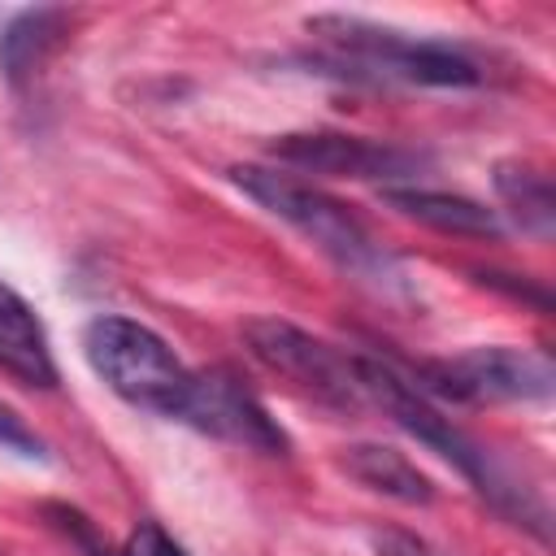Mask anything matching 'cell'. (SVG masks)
I'll list each match as a JSON object with an SVG mask.
<instances>
[{"instance_id": "6da1fadb", "label": "cell", "mask_w": 556, "mask_h": 556, "mask_svg": "<svg viewBox=\"0 0 556 556\" xmlns=\"http://www.w3.org/2000/svg\"><path fill=\"white\" fill-rule=\"evenodd\" d=\"M230 178L265 213L295 226L317 252H326L356 282L374 287L378 295H400L404 291V274H400L395 256H387L374 243V235L361 226V217L348 204H339L334 195H326L321 187H313L295 174H282V169H265V165H235Z\"/></svg>"}, {"instance_id": "7a4b0ae2", "label": "cell", "mask_w": 556, "mask_h": 556, "mask_svg": "<svg viewBox=\"0 0 556 556\" xmlns=\"http://www.w3.org/2000/svg\"><path fill=\"white\" fill-rule=\"evenodd\" d=\"M83 348H87L91 369L109 382V391H117L135 408L178 421L187 391H191V369L174 356V348L152 326L109 313L87 326Z\"/></svg>"}, {"instance_id": "3957f363", "label": "cell", "mask_w": 556, "mask_h": 556, "mask_svg": "<svg viewBox=\"0 0 556 556\" xmlns=\"http://www.w3.org/2000/svg\"><path fill=\"white\" fill-rule=\"evenodd\" d=\"M308 30L326 35L330 48L348 56V65L369 70L378 78H400V83H421V87H473L482 78V70L460 48L439 43V39H408L400 30H387L361 17L326 13V17H313Z\"/></svg>"}, {"instance_id": "277c9868", "label": "cell", "mask_w": 556, "mask_h": 556, "mask_svg": "<svg viewBox=\"0 0 556 556\" xmlns=\"http://www.w3.org/2000/svg\"><path fill=\"white\" fill-rule=\"evenodd\" d=\"M352 361H356V382H361L365 404H378L400 430H408L417 443H426L430 452H439L443 460H452L482 495L500 500V478L491 473L486 452H482L473 439H465V434L452 426V417H443V413L430 404L426 391H417L400 369H391V365L378 361V356H352Z\"/></svg>"}, {"instance_id": "5b68a950", "label": "cell", "mask_w": 556, "mask_h": 556, "mask_svg": "<svg viewBox=\"0 0 556 556\" xmlns=\"http://www.w3.org/2000/svg\"><path fill=\"white\" fill-rule=\"evenodd\" d=\"M248 352L269 365L274 374L291 378L295 387H304L313 400L330 404V408H361V382H356V361L321 339H313L308 330L282 321V317H252L243 326Z\"/></svg>"}, {"instance_id": "8992f818", "label": "cell", "mask_w": 556, "mask_h": 556, "mask_svg": "<svg viewBox=\"0 0 556 556\" xmlns=\"http://www.w3.org/2000/svg\"><path fill=\"white\" fill-rule=\"evenodd\" d=\"M417 391H434L447 400L482 404V400H543L552 395V361L526 348H469L452 361L417 365Z\"/></svg>"}, {"instance_id": "52a82bcc", "label": "cell", "mask_w": 556, "mask_h": 556, "mask_svg": "<svg viewBox=\"0 0 556 556\" xmlns=\"http://www.w3.org/2000/svg\"><path fill=\"white\" fill-rule=\"evenodd\" d=\"M178 421L191 426V430H204L213 439L265 452V456H287V447H291V439L269 417V408L230 369H200V374H191V391H187V404H182Z\"/></svg>"}, {"instance_id": "ba28073f", "label": "cell", "mask_w": 556, "mask_h": 556, "mask_svg": "<svg viewBox=\"0 0 556 556\" xmlns=\"http://www.w3.org/2000/svg\"><path fill=\"white\" fill-rule=\"evenodd\" d=\"M274 156L282 165L295 169H313V174H330V178H408L417 174L421 156L404 152L395 143H378V139H361V135H282L274 139Z\"/></svg>"}, {"instance_id": "9c48e42d", "label": "cell", "mask_w": 556, "mask_h": 556, "mask_svg": "<svg viewBox=\"0 0 556 556\" xmlns=\"http://www.w3.org/2000/svg\"><path fill=\"white\" fill-rule=\"evenodd\" d=\"M387 204L430 230L443 235H460V239H482V243H500L504 239V222L495 208L456 195V191H426V187H387L382 191Z\"/></svg>"}, {"instance_id": "30bf717a", "label": "cell", "mask_w": 556, "mask_h": 556, "mask_svg": "<svg viewBox=\"0 0 556 556\" xmlns=\"http://www.w3.org/2000/svg\"><path fill=\"white\" fill-rule=\"evenodd\" d=\"M0 369L26 387H56V361L43 321L9 282H0Z\"/></svg>"}, {"instance_id": "8fae6325", "label": "cell", "mask_w": 556, "mask_h": 556, "mask_svg": "<svg viewBox=\"0 0 556 556\" xmlns=\"http://www.w3.org/2000/svg\"><path fill=\"white\" fill-rule=\"evenodd\" d=\"M343 469H348L361 486H369V491H378V495H387V500H400V504H430V500H434L430 478H426L404 452H395V447H382V443H352V447H343Z\"/></svg>"}, {"instance_id": "7c38bea8", "label": "cell", "mask_w": 556, "mask_h": 556, "mask_svg": "<svg viewBox=\"0 0 556 556\" xmlns=\"http://www.w3.org/2000/svg\"><path fill=\"white\" fill-rule=\"evenodd\" d=\"M70 13L65 9H26L0 30V70L22 83L43 65V56L65 39Z\"/></svg>"}, {"instance_id": "4fadbf2b", "label": "cell", "mask_w": 556, "mask_h": 556, "mask_svg": "<svg viewBox=\"0 0 556 556\" xmlns=\"http://www.w3.org/2000/svg\"><path fill=\"white\" fill-rule=\"evenodd\" d=\"M495 191H500L504 208L513 213V222L526 235H539V239L552 235V226H556V191H552V178L543 169L504 161V165H495Z\"/></svg>"}, {"instance_id": "5bb4252c", "label": "cell", "mask_w": 556, "mask_h": 556, "mask_svg": "<svg viewBox=\"0 0 556 556\" xmlns=\"http://www.w3.org/2000/svg\"><path fill=\"white\" fill-rule=\"evenodd\" d=\"M113 556H187V552H182V543L161 521H139Z\"/></svg>"}, {"instance_id": "9a60e30c", "label": "cell", "mask_w": 556, "mask_h": 556, "mask_svg": "<svg viewBox=\"0 0 556 556\" xmlns=\"http://www.w3.org/2000/svg\"><path fill=\"white\" fill-rule=\"evenodd\" d=\"M0 452H17V456H26V460H43V456H48L43 439H39L13 408H4V404H0Z\"/></svg>"}, {"instance_id": "2e32d148", "label": "cell", "mask_w": 556, "mask_h": 556, "mask_svg": "<svg viewBox=\"0 0 556 556\" xmlns=\"http://www.w3.org/2000/svg\"><path fill=\"white\" fill-rule=\"evenodd\" d=\"M378 552H382V556H443V552H434L426 539H417V534H400V530L378 534Z\"/></svg>"}]
</instances>
